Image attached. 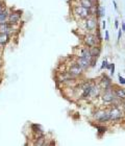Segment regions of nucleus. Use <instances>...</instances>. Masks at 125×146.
<instances>
[{
    "label": "nucleus",
    "mask_w": 125,
    "mask_h": 146,
    "mask_svg": "<svg viewBox=\"0 0 125 146\" xmlns=\"http://www.w3.org/2000/svg\"><path fill=\"white\" fill-rule=\"evenodd\" d=\"M121 106H110L107 108L110 112V121L114 123H121L124 121L125 119V113L123 109H121Z\"/></svg>",
    "instance_id": "1"
},
{
    "label": "nucleus",
    "mask_w": 125,
    "mask_h": 146,
    "mask_svg": "<svg viewBox=\"0 0 125 146\" xmlns=\"http://www.w3.org/2000/svg\"><path fill=\"white\" fill-rule=\"evenodd\" d=\"M93 119L95 121L99 123V124H104L107 122H110V112L108 109H99L96 110L93 113Z\"/></svg>",
    "instance_id": "2"
},
{
    "label": "nucleus",
    "mask_w": 125,
    "mask_h": 146,
    "mask_svg": "<svg viewBox=\"0 0 125 146\" xmlns=\"http://www.w3.org/2000/svg\"><path fill=\"white\" fill-rule=\"evenodd\" d=\"M83 27L87 33H93L95 34L96 29L98 28V18L95 16H90L83 20Z\"/></svg>",
    "instance_id": "3"
},
{
    "label": "nucleus",
    "mask_w": 125,
    "mask_h": 146,
    "mask_svg": "<svg viewBox=\"0 0 125 146\" xmlns=\"http://www.w3.org/2000/svg\"><path fill=\"white\" fill-rule=\"evenodd\" d=\"M72 12H73L74 17H76L77 19H80V20H85V19H87L88 17L91 16L89 9H87L85 6H81L79 3H77V5H74Z\"/></svg>",
    "instance_id": "4"
},
{
    "label": "nucleus",
    "mask_w": 125,
    "mask_h": 146,
    "mask_svg": "<svg viewBox=\"0 0 125 146\" xmlns=\"http://www.w3.org/2000/svg\"><path fill=\"white\" fill-rule=\"evenodd\" d=\"M100 98L101 100L105 102V104H110V102H113L116 99V96H115V93H114V85L112 87L103 89L100 94Z\"/></svg>",
    "instance_id": "5"
},
{
    "label": "nucleus",
    "mask_w": 125,
    "mask_h": 146,
    "mask_svg": "<svg viewBox=\"0 0 125 146\" xmlns=\"http://www.w3.org/2000/svg\"><path fill=\"white\" fill-rule=\"evenodd\" d=\"M83 45L89 47V48L93 47L95 45H101L100 43H99V41H98L96 35L93 34V33H87L83 38Z\"/></svg>",
    "instance_id": "6"
},
{
    "label": "nucleus",
    "mask_w": 125,
    "mask_h": 146,
    "mask_svg": "<svg viewBox=\"0 0 125 146\" xmlns=\"http://www.w3.org/2000/svg\"><path fill=\"white\" fill-rule=\"evenodd\" d=\"M68 72H70L71 74H72L74 77H76V78L80 77V76L83 74V70L79 67V65L77 64L76 62H74L73 64L70 65V67L68 68Z\"/></svg>",
    "instance_id": "7"
},
{
    "label": "nucleus",
    "mask_w": 125,
    "mask_h": 146,
    "mask_svg": "<svg viewBox=\"0 0 125 146\" xmlns=\"http://www.w3.org/2000/svg\"><path fill=\"white\" fill-rule=\"evenodd\" d=\"M21 16H22L21 11H13V12L9 13V20L7 21L13 25L18 24L19 22H20V20H21Z\"/></svg>",
    "instance_id": "8"
},
{
    "label": "nucleus",
    "mask_w": 125,
    "mask_h": 146,
    "mask_svg": "<svg viewBox=\"0 0 125 146\" xmlns=\"http://www.w3.org/2000/svg\"><path fill=\"white\" fill-rule=\"evenodd\" d=\"M101 92H102V88L100 87V85H99L98 82H95L94 86H93V88H92V90H91V93H90L89 98H90V99H97V98L100 97Z\"/></svg>",
    "instance_id": "9"
},
{
    "label": "nucleus",
    "mask_w": 125,
    "mask_h": 146,
    "mask_svg": "<svg viewBox=\"0 0 125 146\" xmlns=\"http://www.w3.org/2000/svg\"><path fill=\"white\" fill-rule=\"evenodd\" d=\"M98 84L100 85V87L102 88V90L105 88H108V87H112L113 86V82H112V78H110V76L106 75V74H102L99 79V82Z\"/></svg>",
    "instance_id": "10"
},
{
    "label": "nucleus",
    "mask_w": 125,
    "mask_h": 146,
    "mask_svg": "<svg viewBox=\"0 0 125 146\" xmlns=\"http://www.w3.org/2000/svg\"><path fill=\"white\" fill-rule=\"evenodd\" d=\"M114 93H115L117 99H119L121 101L125 100V89H122L118 86H114Z\"/></svg>",
    "instance_id": "11"
},
{
    "label": "nucleus",
    "mask_w": 125,
    "mask_h": 146,
    "mask_svg": "<svg viewBox=\"0 0 125 146\" xmlns=\"http://www.w3.org/2000/svg\"><path fill=\"white\" fill-rule=\"evenodd\" d=\"M75 62L79 65V67L81 68L83 71H87L89 68H90V61L85 60V58H80V56H77V58H75Z\"/></svg>",
    "instance_id": "12"
},
{
    "label": "nucleus",
    "mask_w": 125,
    "mask_h": 146,
    "mask_svg": "<svg viewBox=\"0 0 125 146\" xmlns=\"http://www.w3.org/2000/svg\"><path fill=\"white\" fill-rule=\"evenodd\" d=\"M13 29H14V25L11 24L9 21L4 22V23H0V33L9 34V33H11Z\"/></svg>",
    "instance_id": "13"
},
{
    "label": "nucleus",
    "mask_w": 125,
    "mask_h": 146,
    "mask_svg": "<svg viewBox=\"0 0 125 146\" xmlns=\"http://www.w3.org/2000/svg\"><path fill=\"white\" fill-rule=\"evenodd\" d=\"M90 52H91L92 58H98L101 55V52H102L101 45H95L93 47H90Z\"/></svg>",
    "instance_id": "14"
},
{
    "label": "nucleus",
    "mask_w": 125,
    "mask_h": 146,
    "mask_svg": "<svg viewBox=\"0 0 125 146\" xmlns=\"http://www.w3.org/2000/svg\"><path fill=\"white\" fill-rule=\"evenodd\" d=\"M79 56H80V58H85V60H88V61H90V60L92 58L91 52H90V48H89V47H87V46H85L83 48L80 49Z\"/></svg>",
    "instance_id": "15"
},
{
    "label": "nucleus",
    "mask_w": 125,
    "mask_h": 146,
    "mask_svg": "<svg viewBox=\"0 0 125 146\" xmlns=\"http://www.w3.org/2000/svg\"><path fill=\"white\" fill-rule=\"evenodd\" d=\"M9 34H4V33H0V46H4L9 42Z\"/></svg>",
    "instance_id": "16"
},
{
    "label": "nucleus",
    "mask_w": 125,
    "mask_h": 146,
    "mask_svg": "<svg viewBox=\"0 0 125 146\" xmlns=\"http://www.w3.org/2000/svg\"><path fill=\"white\" fill-rule=\"evenodd\" d=\"M94 126L98 131V135H99V137H101L102 135L105 134L106 131H107V127L106 126H104V124H99V123H97V124H94Z\"/></svg>",
    "instance_id": "17"
},
{
    "label": "nucleus",
    "mask_w": 125,
    "mask_h": 146,
    "mask_svg": "<svg viewBox=\"0 0 125 146\" xmlns=\"http://www.w3.org/2000/svg\"><path fill=\"white\" fill-rule=\"evenodd\" d=\"M9 12L7 9H3L2 12L0 13V23H4V22H7L9 20Z\"/></svg>",
    "instance_id": "18"
},
{
    "label": "nucleus",
    "mask_w": 125,
    "mask_h": 146,
    "mask_svg": "<svg viewBox=\"0 0 125 146\" xmlns=\"http://www.w3.org/2000/svg\"><path fill=\"white\" fill-rule=\"evenodd\" d=\"M78 3H79L81 6H85L87 9H91L92 6L95 5V3L92 1V0H77Z\"/></svg>",
    "instance_id": "19"
},
{
    "label": "nucleus",
    "mask_w": 125,
    "mask_h": 146,
    "mask_svg": "<svg viewBox=\"0 0 125 146\" xmlns=\"http://www.w3.org/2000/svg\"><path fill=\"white\" fill-rule=\"evenodd\" d=\"M36 140V142H34V145H39V146H42V145H45V135L44 136H42V137H39V138H36L34 139Z\"/></svg>",
    "instance_id": "20"
},
{
    "label": "nucleus",
    "mask_w": 125,
    "mask_h": 146,
    "mask_svg": "<svg viewBox=\"0 0 125 146\" xmlns=\"http://www.w3.org/2000/svg\"><path fill=\"white\" fill-rule=\"evenodd\" d=\"M97 60L98 58H92L91 60H90V68L96 67V65H97Z\"/></svg>",
    "instance_id": "21"
},
{
    "label": "nucleus",
    "mask_w": 125,
    "mask_h": 146,
    "mask_svg": "<svg viewBox=\"0 0 125 146\" xmlns=\"http://www.w3.org/2000/svg\"><path fill=\"white\" fill-rule=\"evenodd\" d=\"M107 63H108V62H107V58H104L103 61H102V65H101V67H100V70H103V69H105Z\"/></svg>",
    "instance_id": "22"
},
{
    "label": "nucleus",
    "mask_w": 125,
    "mask_h": 146,
    "mask_svg": "<svg viewBox=\"0 0 125 146\" xmlns=\"http://www.w3.org/2000/svg\"><path fill=\"white\" fill-rule=\"evenodd\" d=\"M110 75H114V74H115V64H114V63H112V65H110Z\"/></svg>",
    "instance_id": "23"
},
{
    "label": "nucleus",
    "mask_w": 125,
    "mask_h": 146,
    "mask_svg": "<svg viewBox=\"0 0 125 146\" xmlns=\"http://www.w3.org/2000/svg\"><path fill=\"white\" fill-rule=\"evenodd\" d=\"M104 41H105V42H108V41H110V33H108V31H106V29H105V36H104Z\"/></svg>",
    "instance_id": "24"
},
{
    "label": "nucleus",
    "mask_w": 125,
    "mask_h": 146,
    "mask_svg": "<svg viewBox=\"0 0 125 146\" xmlns=\"http://www.w3.org/2000/svg\"><path fill=\"white\" fill-rule=\"evenodd\" d=\"M119 84L120 85H125V78L123 76H121V74H119Z\"/></svg>",
    "instance_id": "25"
},
{
    "label": "nucleus",
    "mask_w": 125,
    "mask_h": 146,
    "mask_svg": "<svg viewBox=\"0 0 125 146\" xmlns=\"http://www.w3.org/2000/svg\"><path fill=\"white\" fill-rule=\"evenodd\" d=\"M122 29H119L118 31V39H117V42L119 43L120 42V40H121V38H122Z\"/></svg>",
    "instance_id": "26"
},
{
    "label": "nucleus",
    "mask_w": 125,
    "mask_h": 146,
    "mask_svg": "<svg viewBox=\"0 0 125 146\" xmlns=\"http://www.w3.org/2000/svg\"><path fill=\"white\" fill-rule=\"evenodd\" d=\"M115 28H116V29L119 28V20H118V19L115 20Z\"/></svg>",
    "instance_id": "27"
},
{
    "label": "nucleus",
    "mask_w": 125,
    "mask_h": 146,
    "mask_svg": "<svg viewBox=\"0 0 125 146\" xmlns=\"http://www.w3.org/2000/svg\"><path fill=\"white\" fill-rule=\"evenodd\" d=\"M121 29H122L123 33H125V22L124 21H121Z\"/></svg>",
    "instance_id": "28"
},
{
    "label": "nucleus",
    "mask_w": 125,
    "mask_h": 146,
    "mask_svg": "<svg viewBox=\"0 0 125 146\" xmlns=\"http://www.w3.org/2000/svg\"><path fill=\"white\" fill-rule=\"evenodd\" d=\"M105 28H106V21L103 20V21H102V29L105 31Z\"/></svg>",
    "instance_id": "29"
},
{
    "label": "nucleus",
    "mask_w": 125,
    "mask_h": 146,
    "mask_svg": "<svg viewBox=\"0 0 125 146\" xmlns=\"http://www.w3.org/2000/svg\"><path fill=\"white\" fill-rule=\"evenodd\" d=\"M113 4H114V9H116V11H118V5H117V2L115 0H113Z\"/></svg>",
    "instance_id": "30"
},
{
    "label": "nucleus",
    "mask_w": 125,
    "mask_h": 146,
    "mask_svg": "<svg viewBox=\"0 0 125 146\" xmlns=\"http://www.w3.org/2000/svg\"><path fill=\"white\" fill-rule=\"evenodd\" d=\"M5 9V7L3 6V3L1 2V1H0V13L2 12V11H3V9Z\"/></svg>",
    "instance_id": "31"
},
{
    "label": "nucleus",
    "mask_w": 125,
    "mask_h": 146,
    "mask_svg": "<svg viewBox=\"0 0 125 146\" xmlns=\"http://www.w3.org/2000/svg\"><path fill=\"white\" fill-rule=\"evenodd\" d=\"M121 106H122V109H123V111H124V113H125V100L122 101V104H121Z\"/></svg>",
    "instance_id": "32"
},
{
    "label": "nucleus",
    "mask_w": 125,
    "mask_h": 146,
    "mask_svg": "<svg viewBox=\"0 0 125 146\" xmlns=\"http://www.w3.org/2000/svg\"><path fill=\"white\" fill-rule=\"evenodd\" d=\"M1 64H2V58H1V56H0V66H1Z\"/></svg>",
    "instance_id": "33"
}]
</instances>
